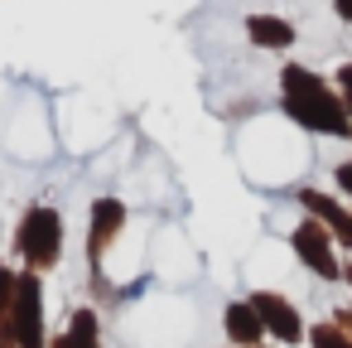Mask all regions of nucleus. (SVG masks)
<instances>
[{
  "instance_id": "nucleus-7",
  "label": "nucleus",
  "mask_w": 352,
  "mask_h": 348,
  "mask_svg": "<svg viewBox=\"0 0 352 348\" xmlns=\"http://www.w3.org/2000/svg\"><path fill=\"white\" fill-rule=\"evenodd\" d=\"M121 227H126V203H121L116 194H102V198L92 203V237H87L92 261H102V247H107Z\"/></svg>"
},
{
  "instance_id": "nucleus-9",
  "label": "nucleus",
  "mask_w": 352,
  "mask_h": 348,
  "mask_svg": "<svg viewBox=\"0 0 352 348\" xmlns=\"http://www.w3.org/2000/svg\"><path fill=\"white\" fill-rule=\"evenodd\" d=\"M68 338H73V348H97V314L92 309H73Z\"/></svg>"
},
{
  "instance_id": "nucleus-12",
  "label": "nucleus",
  "mask_w": 352,
  "mask_h": 348,
  "mask_svg": "<svg viewBox=\"0 0 352 348\" xmlns=\"http://www.w3.org/2000/svg\"><path fill=\"white\" fill-rule=\"evenodd\" d=\"M333 324H338V329L352 338V309H333Z\"/></svg>"
},
{
  "instance_id": "nucleus-14",
  "label": "nucleus",
  "mask_w": 352,
  "mask_h": 348,
  "mask_svg": "<svg viewBox=\"0 0 352 348\" xmlns=\"http://www.w3.org/2000/svg\"><path fill=\"white\" fill-rule=\"evenodd\" d=\"M342 280L352 285V256H342Z\"/></svg>"
},
{
  "instance_id": "nucleus-8",
  "label": "nucleus",
  "mask_w": 352,
  "mask_h": 348,
  "mask_svg": "<svg viewBox=\"0 0 352 348\" xmlns=\"http://www.w3.org/2000/svg\"><path fill=\"white\" fill-rule=\"evenodd\" d=\"M246 39L256 49H265V54H285L299 34H294V25L285 15H246Z\"/></svg>"
},
{
  "instance_id": "nucleus-5",
  "label": "nucleus",
  "mask_w": 352,
  "mask_h": 348,
  "mask_svg": "<svg viewBox=\"0 0 352 348\" xmlns=\"http://www.w3.org/2000/svg\"><path fill=\"white\" fill-rule=\"evenodd\" d=\"M251 309L261 314L265 338H280V343H304V338H309L304 314H299V309H294L280 290H256V295H251Z\"/></svg>"
},
{
  "instance_id": "nucleus-11",
  "label": "nucleus",
  "mask_w": 352,
  "mask_h": 348,
  "mask_svg": "<svg viewBox=\"0 0 352 348\" xmlns=\"http://www.w3.org/2000/svg\"><path fill=\"white\" fill-rule=\"evenodd\" d=\"M333 88H338V97H342V107H347V116H352V59H347V63H338Z\"/></svg>"
},
{
  "instance_id": "nucleus-6",
  "label": "nucleus",
  "mask_w": 352,
  "mask_h": 348,
  "mask_svg": "<svg viewBox=\"0 0 352 348\" xmlns=\"http://www.w3.org/2000/svg\"><path fill=\"white\" fill-rule=\"evenodd\" d=\"M222 334H227L232 348H265V324L251 309V300H232L222 309Z\"/></svg>"
},
{
  "instance_id": "nucleus-3",
  "label": "nucleus",
  "mask_w": 352,
  "mask_h": 348,
  "mask_svg": "<svg viewBox=\"0 0 352 348\" xmlns=\"http://www.w3.org/2000/svg\"><path fill=\"white\" fill-rule=\"evenodd\" d=\"M15 242H20V252H25L30 271H39V266H54V261H58V252H63V218H58V208H49V203H34V208H25Z\"/></svg>"
},
{
  "instance_id": "nucleus-1",
  "label": "nucleus",
  "mask_w": 352,
  "mask_h": 348,
  "mask_svg": "<svg viewBox=\"0 0 352 348\" xmlns=\"http://www.w3.org/2000/svg\"><path fill=\"white\" fill-rule=\"evenodd\" d=\"M280 107L294 126L314 131V136H333V141H352V116L338 97L333 83H323L314 68L304 63H285L280 68Z\"/></svg>"
},
{
  "instance_id": "nucleus-4",
  "label": "nucleus",
  "mask_w": 352,
  "mask_h": 348,
  "mask_svg": "<svg viewBox=\"0 0 352 348\" xmlns=\"http://www.w3.org/2000/svg\"><path fill=\"white\" fill-rule=\"evenodd\" d=\"M289 247H294V256H299L318 280H342V252H338V242H333V232H328L323 223L299 218L294 232H289Z\"/></svg>"
},
{
  "instance_id": "nucleus-10",
  "label": "nucleus",
  "mask_w": 352,
  "mask_h": 348,
  "mask_svg": "<svg viewBox=\"0 0 352 348\" xmlns=\"http://www.w3.org/2000/svg\"><path fill=\"white\" fill-rule=\"evenodd\" d=\"M309 348H352V338H347L333 319H318V324L309 329Z\"/></svg>"
},
{
  "instance_id": "nucleus-2",
  "label": "nucleus",
  "mask_w": 352,
  "mask_h": 348,
  "mask_svg": "<svg viewBox=\"0 0 352 348\" xmlns=\"http://www.w3.org/2000/svg\"><path fill=\"white\" fill-rule=\"evenodd\" d=\"M6 338H10L15 348H49L39 271H20V276H15V300H10V314H6Z\"/></svg>"
},
{
  "instance_id": "nucleus-13",
  "label": "nucleus",
  "mask_w": 352,
  "mask_h": 348,
  "mask_svg": "<svg viewBox=\"0 0 352 348\" xmlns=\"http://www.w3.org/2000/svg\"><path fill=\"white\" fill-rule=\"evenodd\" d=\"M333 15H338L342 25H352V0H333Z\"/></svg>"
}]
</instances>
